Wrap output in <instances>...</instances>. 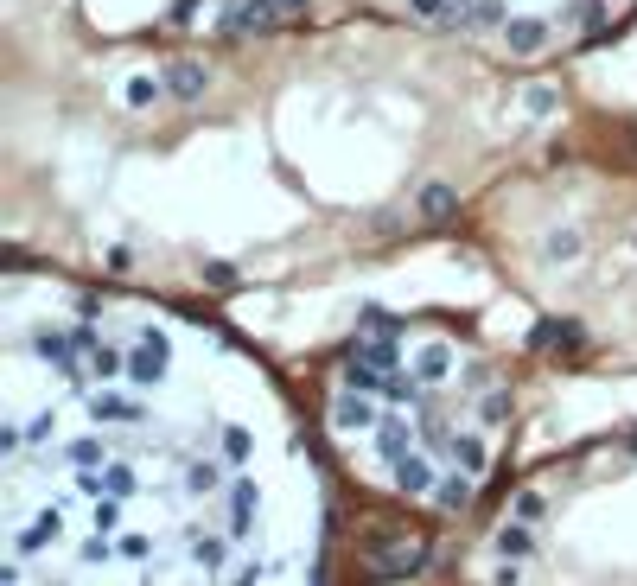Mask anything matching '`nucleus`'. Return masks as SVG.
I'll list each match as a JSON object with an SVG mask.
<instances>
[{
  "label": "nucleus",
  "instance_id": "nucleus-3",
  "mask_svg": "<svg viewBox=\"0 0 637 586\" xmlns=\"http://www.w3.org/2000/svg\"><path fill=\"white\" fill-rule=\"evenodd\" d=\"M96 39H236V32L389 20L472 39L529 71H567L625 45L637 0H20Z\"/></svg>",
  "mask_w": 637,
  "mask_h": 586
},
{
  "label": "nucleus",
  "instance_id": "nucleus-1",
  "mask_svg": "<svg viewBox=\"0 0 637 586\" xmlns=\"http://www.w3.org/2000/svg\"><path fill=\"white\" fill-rule=\"evenodd\" d=\"M7 249L204 293L453 243L587 90L389 20L96 39L7 0Z\"/></svg>",
  "mask_w": 637,
  "mask_h": 586
},
{
  "label": "nucleus",
  "instance_id": "nucleus-2",
  "mask_svg": "<svg viewBox=\"0 0 637 586\" xmlns=\"http://www.w3.org/2000/svg\"><path fill=\"white\" fill-rule=\"evenodd\" d=\"M516 421V383L446 313L370 306L325 364V427L402 504L466 516Z\"/></svg>",
  "mask_w": 637,
  "mask_h": 586
}]
</instances>
